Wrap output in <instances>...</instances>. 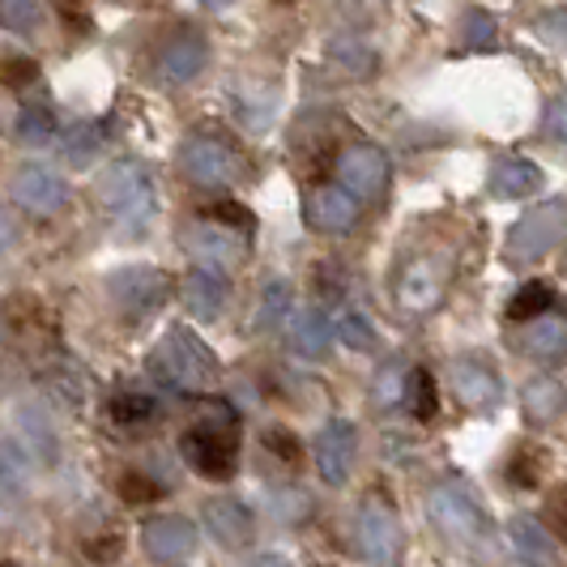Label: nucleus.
I'll use <instances>...</instances> for the list:
<instances>
[{"label":"nucleus","instance_id":"1","mask_svg":"<svg viewBox=\"0 0 567 567\" xmlns=\"http://www.w3.org/2000/svg\"><path fill=\"white\" fill-rule=\"evenodd\" d=\"M179 449H184V461L197 470L200 478L227 483L235 474V461H239V444H235V419L223 410V401H214V419L209 423L184 431Z\"/></svg>","mask_w":567,"mask_h":567},{"label":"nucleus","instance_id":"2","mask_svg":"<svg viewBox=\"0 0 567 567\" xmlns=\"http://www.w3.org/2000/svg\"><path fill=\"white\" fill-rule=\"evenodd\" d=\"M94 200L124 227H145L154 214V179L142 163H112L94 179Z\"/></svg>","mask_w":567,"mask_h":567},{"label":"nucleus","instance_id":"3","mask_svg":"<svg viewBox=\"0 0 567 567\" xmlns=\"http://www.w3.org/2000/svg\"><path fill=\"white\" fill-rule=\"evenodd\" d=\"M154 371H158L167 384L193 393V389H205V384L214 380L218 359H214L209 346L200 338H193L188 329H171L167 341L154 350Z\"/></svg>","mask_w":567,"mask_h":567},{"label":"nucleus","instance_id":"4","mask_svg":"<svg viewBox=\"0 0 567 567\" xmlns=\"http://www.w3.org/2000/svg\"><path fill=\"white\" fill-rule=\"evenodd\" d=\"M167 274L154 269V265H128V269H115L107 278V295L115 303V316L124 324H142L145 316H154L167 303Z\"/></svg>","mask_w":567,"mask_h":567},{"label":"nucleus","instance_id":"5","mask_svg":"<svg viewBox=\"0 0 567 567\" xmlns=\"http://www.w3.org/2000/svg\"><path fill=\"white\" fill-rule=\"evenodd\" d=\"M426 512H431L435 529H440L449 542H456V546H474V542H483V529H486L483 508H478V499L470 495V486L465 483L435 486V491L426 495Z\"/></svg>","mask_w":567,"mask_h":567},{"label":"nucleus","instance_id":"6","mask_svg":"<svg viewBox=\"0 0 567 567\" xmlns=\"http://www.w3.org/2000/svg\"><path fill=\"white\" fill-rule=\"evenodd\" d=\"M567 235V200H550L534 214H525L508 235L512 260H538Z\"/></svg>","mask_w":567,"mask_h":567},{"label":"nucleus","instance_id":"7","mask_svg":"<svg viewBox=\"0 0 567 567\" xmlns=\"http://www.w3.org/2000/svg\"><path fill=\"white\" fill-rule=\"evenodd\" d=\"M179 167L200 188H223L239 175V154L218 137H193L179 150Z\"/></svg>","mask_w":567,"mask_h":567},{"label":"nucleus","instance_id":"8","mask_svg":"<svg viewBox=\"0 0 567 567\" xmlns=\"http://www.w3.org/2000/svg\"><path fill=\"white\" fill-rule=\"evenodd\" d=\"M354 538H359V550H363V559L375 567H393L401 555V525L393 508L384 504V499H368L363 512H359V529H354Z\"/></svg>","mask_w":567,"mask_h":567},{"label":"nucleus","instance_id":"9","mask_svg":"<svg viewBox=\"0 0 567 567\" xmlns=\"http://www.w3.org/2000/svg\"><path fill=\"white\" fill-rule=\"evenodd\" d=\"M338 175L346 193H354V197H363V200H375L389 188V158H384V150H375V145H368V142L350 145V150L341 154Z\"/></svg>","mask_w":567,"mask_h":567},{"label":"nucleus","instance_id":"10","mask_svg":"<svg viewBox=\"0 0 567 567\" xmlns=\"http://www.w3.org/2000/svg\"><path fill=\"white\" fill-rule=\"evenodd\" d=\"M444 295V260L435 256H414L398 278V299L405 312H431Z\"/></svg>","mask_w":567,"mask_h":567},{"label":"nucleus","instance_id":"11","mask_svg":"<svg viewBox=\"0 0 567 567\" xmlns=\"http://www.w3.org/2000/svg\"><path fill=\"white\" fill-rule=\"evenodd\" d=\"M188 248H193L205 265H214V269H235V265L248 256V235L235 227H223V223H205V218H200V227L188 230Z\"/></svg>","mask_w":567,"mask_h":567},{"label":"nucleus","instance_id":"12","mask_svg":"<svg viewBox=\"0 0 567 567\" xmlns=\"http://www.w3.org/2000/svg\"><path fill=\"white\" fill-rule=\"evenodd\" d=\"M354 449H359V440H354V426L346 423V419L324 426L320 440H316V470H320V478L333 486L346 483L350 470H354Z\"/></svg>","mask_w":567,"mask_h":567},{"label":"nucleus","instance_id":"13","mask_svg":"<svg viewBox=\"0 0 567 567\" xmlns=\"http://www.w3.org/2000/svg\"><path fill=\"white\" fill-rule=\"evenodd\" d=\"M9 193H13V200H18L22 209H30V214H56L60 205L69 200L64 179L48 167H22L18 175H13Z\"/></svg>","mask_w":567,"mask_h":567},{"label":"nucleus","instance_id":"14","mask_svg":"<svg viewBox=\"0 0 567 567\" xmlns=\"http://www.w3.org/2000/svg\"><path fill=\"white\" fill-rule=\"evenodd\" d=\"M145 555L158 559V564H175V559H188L193 546H197V525L184 520V516H154L145 525Z\"/></svg>","mask_w":567,"mask_h":567},{"label":"nucleus","instance_id":"15","mask_svg":"<svg viewBox=\"0 0 567 567\" xmlns=\"http://www.w3.org/2000/svg\"><path fill=\"white\" fill-rule=\"evenodd\" d=\"M308 223L316 230H324V235H346L359 223V200H354V193L338 188V184H320L308 197Z\"/></svg>","mask_w":567,"mask_h":567},{"label":"nucleus","instance_id":"16","mask_svg":"<svg viewBox=\"0 0 567 567\" xmlns=\"http://www.w3.org/2000/svg\"><path fill=\"white\" fill-rule=\"evenodd\" d=\"M453 389H456V401L470 405V410H495V405H499V380H495V371L483 368V363H470V359L456 363Z\"/></svg>","mask_w":567,"mask_h":567},{"label":"nucleus","instance_id":"17","mask_svg":"<svg viewBox=\"0 0 567 567\" xmlns=\"http://www.w3.org/2000/svg\"><path fill=\"white\" fill-rule=\"evenodd\" d=\"M184 303H188V312L197 316V320H214V316L223 312V303H227V278L214 265L209 269H193L184 278Z\"/></svg>","mask_w":567,"mask_h":567},{"label":"nucleus","instance_id":"18","mask_svg":"<svg viewBox=\"0 0 567 567\" xmlns=\"http://www.w3.org/2000/svg\"><path fill=\"white\" fill-rule=\"evenodd\" d=\"M205 529L223 546H244L252 538V512L244 508L239 499H209L205 504Z\"/></svg>","mask_w":567,"mask_h":567},{"label":"nucleus","instance_id":"19","mask_svg":"<svg viewBox=\"0 0 567 567\" xmlns=\"http://www.w3.org/2000/svg\"><path fill=\"white\" fill-rule=\"evenodd\" d=\"M205 39L200 34H175L167 48H163V56H158V69H163V78L167 82H193L200 69H205Z\"/></svg>","mask_w":567,"mask_h":567},{"label":"nucleus","instance_id":"20","mask_svg":"<svg viewBox=\"0 0 567 567\" xmlns=\"http://www.w3.org/2000/svg\"><path fill=\"white\" fill-rule=\"evenodd\" d=\"M508 542L512 550H516V559L525 567H555L559 559H555V542H550V534L542 529L534 516H516L508 525Z\"/></svg>","mask_w":567,"mask_h":567},{"label":"nucleus","instance_id":"21","mask_svg":"<svg viewBox=\"0 0 567 567\" xmlns=\"http://www.w3.org/2000/svg\"><path fill=\"white\" fill-rule=\"evenodd\" d=\"M329 341H333V324H329V316L320 312V308H303L290 320V350L299 359H324Z\"/></svg>","mask_w":567,"mask_h":567},{"label":"nucleus","instance_id":"22","mask_svg":"<svg viewBox=\"0 0 567 567\" xmlns=\"http://www.w3.org/2000/svg\"><path fill=\"white\" fill-rule=\"evenodd\" d=\"M520 346H525V354L529 359H538V363H555V359H564L567 354V320L564 316H538L529 329H525V338H520Z\"/></svg>","mask_w":567,"mask_h":567},{"label":"nucleus","instance_id":"23","mask_svg":"<svg viewBox=\"0 0 567 567\" xmlns=\"http://www.w3.org/2000/svg\"><path fill=\"white\" fill-rule=\"evenodd\" d=\"M491 188L499 197H534L542 188V171L529 158H499L495 175H491Z\"/></svg>","mask_w":567,"mask_h":567},{"label":"nucleus","instance_id":"24","mask_svg":"<svg viewBox=\"0 0 567 567\" xmlns=\"http://www.w3.org/2000/svg\"><path fill=\"white\" fill-rule=\"evenodd\" d=\"M520 405H525V414H529L534 423H550V419L567 405V393L550 380V375H542V380H529V384H525Z\"/></svg>","mask_w":567,"mask_h":567},{"label":"nucleus","instance_id":"25","mask_svg":"<svg viewBox=\"0 0 567 567\" xmlns=\"http://www.w3.org/2000/svg\"><path fill=\"white\" fill-rule=\"evenodd\" d=\"M401 405H410V414H414V419H423V423L435 419V410H440V393H435L431 371L426 368L410 371V380H405V401H401Z\"/></svg>","mask_w":567,"mask_h":567},{"label":"nucleus","instance_id":"26","mask_svg":"<svg viewBox=\"0 0 567 567\" xmlns=\"http://www.w3.org/2000/svg\"><path fill=\"white\" fill-rule=\"evenodd\" d=\"M30 483V456L18 440H0V491L18 495Z\"/></svg>","mask_w":567,"mask_h":567},{"label":"nucleus","instance_id":"27","mask_svg":"<svg viewBox=\"0 0 567 567\" xmlns=\"http://www.w3.org/2000/svg\"><path fill=\"white\" fill-rule=\"evenodd\" d=\"M555 303V290L546 282H525L508 303V320H538V316L550 312Z\"/></svg>","mask_w":567,"mask_h":567},{"label":"nucleus","instance_id":"28","mask_svg":"<svg viewBox=\"0 0 567 567\" xmlns=\"http://www.w3.org/2000/svg\"><path fill=\"white\" fill-rule=\"evenodd\" d=\"M99 145H103V124H78L69 137H64V158L73 167H90L99 158Z\"/></svg>","mask_w":567,"mask_h":567},{"label":"nucleus","instance_id":"29","mask_svg":"<svg viewBox=\"0 0 567 567\" xmlns=\"http://www.w3.org/2000/svg\"><path fill=\"white\" fill-rule=\"evenodd\" d=\"M290 282H269L265 290H260V308H256V329H278V320L286 316V308H290Z\"/></svg>","mask_w":567,"mask_h":567},{"label":"nucleus","instance_id":"30","mask_svg":"<svg viewBox=\"0 0 567 567\" xmlns=\"http://www.w3.org/2000/svg\"><path fill=\"white\" fill-rule=\"evenodd\" d=\"M18 423L30 431V444L39 449V456H43V461H56V431H52V423L43 419V410L22 405V410H18Z\"/></svg>","mask_w":567,"mask_h":567},{"label":"nucleus","instance_id":"31","mask_svg":"<svg viewBox=\"0 0 567 567\" xmlns=\"http://www.w3.org/2000/svg\"><path fill=\"white\" fill-rule=\"evenodd\" d=\"M329 56L338 60L350 78H368L371 69H375V52H371V48H363V43H354V39H341V43H333V48H329Z\"/></svg>","mask_w":567,"mask_h":567},{"label":"nucleus","instance_id":"32","mask_svg":"<svg viewBox=\"0 0 567 567\" xmlns=\"http://www.w3.org/2000/svg\"><path fill=\"white\" fill-rule=\"evenodd\" d=\"M112 419L120 426H142L154 419V398H145V393H120L112 398Z\"/></svg>","mask_w":567,"mask_h":567},{"label":"nucleus","instance_id":"33","mask_svg":"<svg viewBox=\"0 0 567 567\" xmlns=\"http://www.w3.org/2000/svg\"><path fill=\"white\" fill-rule=\"evenodd\" d=\"M52 133H56V120H52L48 112L27 107V112L18 115V142L22 145H48L52 142Z\"/></svg>","mask_w":567,"mask_h":567},{"label":"nucleus","instance_id":"34","mask_svg":"<svg viewBox=\"0 0 567 567\" xmlns=\"http://www.w3.org/2000/svg\"><path fill=\"white\" fill-rule=\"evenodd\" d=\"M338 338L346 341L350 350H371V346H375V329H371L368 316L341 312V316H338Z\"/></svg>","mask_w":567,"mask_h":567},{"label":"nucleus","instance_id":"35","mask_svg":"<svg viewBox=\"0 0 567 567\" xmlns=\"http://www.w3.org/2000/svg\"><path fill=\"white\" fill-rule=\"evenodd\" d=\"M205 223H223V227H235V230H252V214L244 209V205H235V200H218V205H205V214H200Z\"/></svg>","mask_w":567,"mask_h":567},{"label":"nucleus","instance_id":"36","mask_svg":"<svg viewBox=\"0 0 567 567\" xmlns=\"http://www.w3.org/2000/svg\"><path fill=\"white\" fill-rule=\"evenodd\" d=\"M0 82L9 85V90H30V85L39 82V64L30 56H13L0 64Z\"/></svg>","mask_w":567,"mask_h":567},{"label":"nucleus","instance_id":"37","mask_svg":"<svg viewBox=\"0 0 567 567\" xmlns=\"http://www.w3.org/2000/svg\"><path fill=\"white\" fill-rule=\"evenodd\" d=\"M461 30H465V34H461L465 48H491V43H495V18H491V13H478V9H474Z\"/></svg>","mask_w":567,"mask_h":567},{"label":"nucleus","instance_id":"38","mask_svg":"<svg viewBox=\"0 0 567 567\" xmlns=\"http://www.w3.org/2000/svg\"><path fill=\"white\" fill-rule=\"evenodd\" d=\"M163 495V486L150 483L145 474H124L120 478V499H128V504H150V499H158Z\"/></svg>","mask_w":567,"mask_h":567},{"label":"nucleus","instance_id":"39","mask_svg":"<svg viewBox=\"0 0 567 567\" xmlns=\"http://www.w3.org/2000/svg\"><path fill=\"white\" fill-rule=\"evenodd\" d=\"M39 13V0H0V22L9 30H27Z\"/></svg>","mask_w":567,"mask_h":567},{"label":"nucleus","instance_id":"40","mask_svg":"<svg viewBox=\"0 0 567 567\" xmlns=\"http://www.w3.org/2000/svg\"><path fill=\"white\" fill-rule=\"evenodd\" d=\"M375 401H384V405H401V401H405V371H401L398 363L384 368L380 384H375Z\"/></svg>","mask_w":567,"mask_h":567},{"label":"nucleus","instance_id":"41","mask_svg":"<svg viewBox=\"0 0 567 567\" xmlns=\"http://www.w3.org/2000/svg\"><path fill=\"white\" fill-rule=\"evenodd\" d=\"M538 470H542L538 453H516L508 461V483L512 486H534L538 483Z\"/></svg>","mask_w":567,"mask_h":567},{"label":"nucleus","instance_id":"42","mask_svg":"<svg viewBox=\"0 0 567 567\" xmlns=\"http://www.w3.org/2000/svg\"><path fill=\"white\" fill-rule=\"evenodd\" d=\"M265 449L278 456V461H286V465H295V461H299V444H295V435L282 431V426L265 431Z\"/></svg>","mask_w":567,"mask_h":567},{"label":"nucleus","instance_id":"43","mask_svg":"<svg viewBox=\"0 0 567 567\" xmlns=\"http://www.w3.org/2000/svg\"><path fill=\"white\" fill-rule=\"evenodd\" d=\"M120 550H124L120 534H107V538H90V542H85V555H90V564H115V559H120Z\"/></svg>","mask_w":567,"mask_h":567},{"label":"nucleus","instance_id":"44","mask_svg":"<svg viewBox=\"0 0 567 567\" xmlns=\"http://www.w3.org/2000/svg\"><path fill=\"white\" fill-rule=\"evenodd\" d=\"M56 9H60V22L69 30H78V34L90 30V13H85L82 0H56Z\"/></svg>","mask_w":567,"mask_h":567},{"label":"nucleus","instance_id":"45","mask_svg":"<svg viewBox=\"0 0 567 567\" xmlns=\"http://www.w3.org/2000/svg\"><path fill=\"white\" fill-rule=\"evenodd\" d=\"M538 30H542V39H550V43H567V9L550 13V18H542Z\"/></svg>","mask_w":567,"mask_h":567},{"label":"nucleus","instance_id":"46","mask_svg":"<svg viewBox=\"0 0 567 567\" xmlns=\"http://www.w3.org/2000/svg\"><path fill=\"white\" fill-rule=\"evenodd\" d=\"M550 520H555V529H559V538L567 542V486L550 499Z\"/></svg>","mask_w":567,"mask_h":567},{"label":"nucleus","instance_id":"47","mask_svg":"<svg viewBox=\"0 0 567 567\" xmlns=\"http://www.w3.org/2000/svg\"><path fill=\"white\" fill-rule=\"evenodd\" d=\"M550 133H555L559 142H567V99H555V103H550Z\"/></svg>","mask_w":567,"mask_h":567},{"label":"nucleus","instance_id":"48","mask_svg":"<svg viewBox=\"0 0 567 567\" xmlns=\"http://www.w3.org/2000/svg\"><path fill=\"white\" fill-rule=\"evenodd\" d=\"M13 235H18V230H13V218H9L4 209H0V252H4L9 244H13Z\"/></svg>","mask_w":567,"mask_h":567},{"label":"nucleus","instance_id":"49","mask_svg":"<svg viewBox=\"0 0 567 567\" xmlns=\"http://www.w3.org/2000/svg\"><path fill=\"white\" fill-rule=\"evenodd\" d=\"M248 567H290V564H286L282 555H274V550H269V555H256V559Z\"/></svg>","mask_w":567,"mask_h":567},{"label":"nucleus","instance_id":"50","mask_svg":"<svg viewBox=\"0 0 567 567\" xmlns=\"http://www.w3.org/2000/svg\"><path fill=\"white\" fill-rule=\"evenodd\" d=\"M200 4H205V9H230L235 0H200Z\"/></svg>","mask_w":567,"mask_h":567},{"label":"nucleus","instance_id":"51","mask_svg":"<svg viewBox=\"0 0 567 567\" xmlns=\"http://www.w3.org/2000/svg\"><path fill=\"white\" fill-rule=\"evenodd\" d=\"M0 567H9V564H0Z\"/></svg>","mask_w":567,"mask_h":567}]
</instances>
